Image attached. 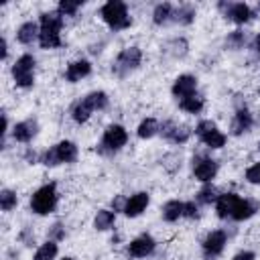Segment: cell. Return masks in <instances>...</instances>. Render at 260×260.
<instances>
[{"label": "cell", "mask_w": 260, "mask_h": 260, "mask_svg": "<svg viewBox=\"0 0 260 260\" xmlns=\"http://www.w3.org/2000/svg\"><path fill=\"white\" fill-rule=\"evenodd\" d=\"M61 26H63V14L59 10L43 12L41 14V32L39 43L43 49H57L61 45Z\"/></svg>", "instance_id": "obj_1"}, {"label": "cell", "mask_w": 260, "mask_h": 260, "mask_svg": "<svg viewBox=\"0 0 260 260\" xmlns=\"http://www.w3.org/2000/svg\"><path fill=\"white\" fill-rule=\"evenodd\" d=\"M100 14H102L104 22H106L112 30H124V28H128V26L132 24V20H130V16H128V8H126V4L120 2V0H110V2H106V4L102 6Z\"/></svg>", "instance_id": "obj_2"}, {"label": "cell", "mask_w": 260, "mask_h": 260, "mask_svg": "<svg viewBox=\"0 0 260 260\" xmlns=\"http://www.w3.org/2000/svg\"><path fill=\"white\" fill-rule=\"evenodd\" d=\"M57 205V191H55V183L43 185L41 189L35 191V195L30 197V209L39 215H47L55 209Z\"/></svg>", "instance_id": "obj_3"}, {"label": "cell", "mask_w": 260, "mask_h": 260, "mask_svg": "<svg viewBox=\"0 0 260 260\" xmlns=\"http://www.w3.org/2000/svg\"><path fill=\"white\" fill-rule=\"evenodd\" d=\"M140 61H142V51H140L138 47H126V49H122V51L118 53V57H116V61H114V65H112V71H114L116 75L124 77V75H128L130 71H134V69L140 65Z\"/></svg>", "instance_id": "obj_4"}, {"label": "cell", "mask_w": 260, "mask_h": 260, "mask_svg": "<svg viewBox=\"0 0 260 260\" xmlns=\"http://www.w3.org/2000/svg\"><path fill=\"white\" fill-rule=\"evenodd\" d=\"M12 77L18 87H30L35 83V57L28 53L18 57L12 65Z\"/></svg>", "instance_id": "obj_5"}, {"label": "cell", "mask_w": 260, "mask_h": 260, "mask_svg": "<svg viewBox=\"0 0 260 260\" xmlns=\"http://www.w3.org/2000/svg\"><path fill=\"white\" fill-rule=\"evenodd\" d=\"M128 140V132L124 130V126L120 124H112L106 128L104 132V138H102V144H100V152H116L120 150Z\"/></svg>", "instance_id": "obj_6"}, {"label": "cell", "mask_w": 260, "mask_h": 260, "mask_svg": "<svg viewBox=\"0 0 260 260\" xmlns=\"http://www.w3.org/2000/svg\"><path fill=\"white\" fill-rule=\"evenodd\" d=\"M195 134L201 138L203 144H207L209 148H221L225 144V134H221L217 130V126L211 120H201L195 128Z\"/></svg>", "instance_id": "obj_7"}, {"label": "cell", "mask_w": 260, "mask_h": 260, "mask_svg": "<svg viewBox=\"0 0 260 260\" xmlns=\"http://www.w3.org/2000/svg\"><path fill=\"white\" fill-rule=\"evenodd\" d=\"M217 8L225 14L228 20H232L236 24H244V22H248L254 16L252 10H250V6L244 4V2H219Z\"/></svg>", "instance_id": "obj_8"}, {"label": "cell", "mask_w": 260, "mask_h": 260, "mask_svg": "<svg viewBox=\"0 0 260 260\" xmlns=\"http://www.w3.org/2000/svg\"><path fill=\"white\" fill-rule=\"evenodd\" d=\"M154 240L150 238V236H146V234H142V236H138V238H134L130 244H128V254L132 256V258H144V256H148L152 250H154Z\"/></svg>", "instance_id": "obj_9"}, {"label": "cell", "mask_w": 260, "mask_h": 260, "mask_svg": "<svg viewBox=\"0 0 260 260\" xmlns=\"http://www.w3.org/2000/svg\"><path fill=\"white\" fill-rule=\"evenodd\" d=\"M160 132H162V136H165L167 140H171V142H175V144H183V142H187L189 136H191V130H189L187 126H179V124H175V122H165L162 128H160Z\"/></svg>", "instance_id": "obj_10"}, {"label": "cell", "mask_w": 260, "mask_h": 260, "mask_svg": "<svg viewBox=\"0 0 260 260\" xmlns=\"http://www.w3.org/2000/svg\"><path fill=\"white\" fill-rule=\"evenodd\" d=\"M223 246H225V232L221 230H215V232H209L207 238L203 240V252L205 256H217L223 252Z\"/></svg>", "instance_id": "obj_11"}, {"label": "cell", "mask_w": 260, "mask_h": 260, "mask_svg": "<svg viewBox=\"0 0 260 260\" xmlns=\"http://www.w3.org/2000/svg\"><path fill=\"white\" fill-rule=\"evenodd\" d=\"M195 89H197V79L193 75H179L175 79V83H173V95L181 98V100L193 95Z\"/></svg>", "instance_id": "obj_12"}, {"label": "cell", "mask_w": 260, "mask_h": 260, "mask_svg": "<svg viewBox=\"0 0 260 260\" xmlns=\"http://www.w3.org/2000/svg\"><path fill=\"white\" fill-rule=\"evenodd\" d=\"M193 173L201 183H209L217 173V162L213 158H199L193 165Z\"/></svg>", "instance_id": "obj_13"}, {"label": "cell", "mask_w": 260, "mask_h": 260, "mask_svg": "<svg viewBox=\"0 0 260 260\" xmlns=\"http://www.w3.org/2000/svg\"><path fill=\"white\" fill-rule=\"evenodd\" d=\"M148 201H150L148 193H144V191H140V193H134V195H132V197L126 201L124 213H126L128 217H138V215H140V213L146 209Z\"/></svg>", "instance_id": "obj_14"}, {"label": "cell", "mask_w": 260, "mask_h": 260, "mask_svg": "<svg viewBox=\"0 0 260 260\" xmlns=\"http://www.w3.org/2000/svg\"><path fill=\"white\" fill-rule=\"evenodd\" d=\"M250 128H252V116H250V112H248L246 108H238V112L234 114L232 126H230L232 134H234V136H240V134L248 132Z\"/></svg>", "instance_id": "obj_15"}, {"label": "cell", "mask_w": 260, "mask_h": 260, "mask_svg": "<svg viewBox=\"0 0 260 260\" xmlns=\"http://www.w3.org/2000/svg\"><path fill=\"white\" fill-rule=\"evenodd\" d=\"M238 199H240V197H238L236 193H223V195H219L217 201H215V211H217V215H219L221 219L232 217V211H234Z\"/></svg>", "instance_id": "obj_16"}, {"label": "cell", "mask_w": 260, "mask_h": 260, "mask_svg": "<svg viewBox=\"0 0 260 260\" xmlns=\"http://www.w3.org/2000/svg\"><path fill=\"white\" fill-rule=\"evenodd\" d=\"M35 134H37V122H35V120L18 122V124H14V128H12V136H14V140H18V142H28Z\"/></svg>", "instance_id": "obj_17"}, {"label": "cell", "mask_w": 260, "mask_h": 260, "mask_svg": "<svg viewBox=\"0 0 260 260\" xmlns=\"http://www.w3.org/2000/svg\"><path fill=\"white\" fill-rule=\"evenodd\" d=\"M89 71H91V63H89V61H85V59H79V61H73V63L67 67L65 77H67V81L75 83V81H79L81 77L89 75Z\"/></svg>", "instance_id": "obj_18"}, {"label": "cell", "mask_w": 260, "mask_h": 260, "mask_svg": "<svg viewBox=\"0 0 260 260\" xmlns=\"http://www.w3.org/2000/svg\"><path fill=\"white\" fill-rule=\"evenodd\" d=\"M256 213V205L254 203H250L248 199H238V203H236V207H234V211H232V219H236V221H244V219H248V217H252Z\"/></svg>", "instance_id": "obj_19"}, {"label": "cell", "mask_w": 260, "mask_h": 260, "mask_svg": "<svg viewBox=\"0 0 260 260\" xmlns=\"http://www.w3.org/2000/svg\"><path fill=\"white\" fill-rule=\"evenodd\" d=\"M39 32H41V26H37L35 22H24V24H20V28L16 30V39H18V43H22V45H30V43L39 37Z\"/></svg>", "instance_id": "obj_20"}, {"label": "cell", "mask_w": 260, "mask_h": 260, "mask_svg": "<svg viewBox=\"0 0 260 260\" xmlns=\"http://www.w3.org/2000/svg\"><path fill=\"white\" fill-rule=\"evenodd\" d=\"M173 14H175V8L169 2H162V4H156L154 12H152V20H154V24H167L173 20Z\"/></svg>", "instance_id": "obj_21"}, {"label": "cell", "mask_w": 260, "mask_h": 260, "mask_svg": "<svg viewBox=\"0 0 260 260\" xmlns=\"http://www.w3.org/2000/svg\"><path fill=\"white\" fill-rule=\"evenodd\" d=\"M57 146V154H59V160L61 162H73L77 158V146L69 140H61Z\"/></svg>", "instance_id": "obj_22"}, {"label": "cell", "mask_w": 260, "mask_h": 260, "mask_svg": "<svg viewBox=\"0 0 260 260\" xmlns=\"http://www.w3.org/2000/svg\"><path fill=\"white\" fill-rule=\"evenodd\" d=\"M83 102L91 112H95V110H104L108 106V95L104 91H91L83 98Z\"/></svg>", "instance_id": "obj_23"}, {"label": "cell", "mask_w": 260, "mask_h": 260, "mask_svg": "<svg viewBox=\"0 0 260 260\" xmlns=\"http://www.w3.org/2000/svg\"><path fill=\"white\" fill-rule=\"evenodd\" d=\"M183 215V203L181 201H167L162 205V219L165 221H177Z\"/></svg>", "instance_id": "obj_24"}, {"label": "cell", "mask_w": 260, "mask_h": 260, "mask_svg": "<svg viewBox=\"0 0 260 260\" xmlns=\"http://www.w3.org/2000/svg\"><path fill=\"white\" fill-rule=\"evenodd\" d=\"M114 221H116V215H114L112 211H108V209H100V211L95 213L93 225H95V230L104 232V230H110V228L114 225Z\"/></svg>", "instance_id": "obj_25"}, {"label": "cell", "mask_w": 260, "mask_h": 260, "mask_svg": "<svg viewBox=\"0 0 260 260\" xmlns=\"http://www.w3.org/2000/svg\"><path fill=\"white\" fill-rule=\"evenodd\" d=\"M179 106H181V110H185V112H189V114H199V112L203 110V98L197 95V93H193V95L181 100Z\"/></svg>", "instance_id": "obj_26"}, {"label": "cell", "mask_w": 260, "mask_h": 260, "mask_svg": "<svg viewBox=\"0 0 260 260\" xmlns=\"http://www.w3.org/2000/svg\"><path fill=\"white\" fill-rule=\"evenodd\" d=\"M158 132H160V126H158V122H156L154 118H146V120H142L140 126H138V136H140V138H152V136L158 134Z\"/></svg>", "instance_id": "obj_27"}, {"label": "cell", "mask_w": 260, "mask_h": 260, "mask_svg": "<svg viewBox=\"0 0 260 260\" xmlns=\"http://www.w3.org/2000/svg\"><path fill=\"white\" fill-rule=\"evenodd\" d=\"M193 16H195V10H193V6H189V4H183V6L175 8V14H173V22H179V24H189V22L193 20Z\"/></svg>", "instance_id": "obj_28"}, {"label": "cell", "mask_w": 260, "mask_h": 260, "mask_svg": "<svg viewBox=\"0 0 260 260\" xmlns=\"http://www.w3.org/2000/svg\"><path fill=\"white\" fill-rule=\"evenodd\" d=\"M165 53H169L173 57H183L187 53V41L185 39H171L165 45Z\"/></svg>", "instance_id": "obj_29"}, {"label": "cell", "mask_w": 260, "mask_h": 260, "mask_svg": "<svg viewBox=\"0 0 260 260\" xmlns=\"http://www.w3.org/2000/svg\"><path fill=\"white\" fill-rule=\"evenodd\" d=\"M57 256V244L53 240H47L37 252H35V260H53Z\"/></svg>", "instance_id": "obj_30"}, {"label": "cell", "mask_w": 260, "mask_h": 260, "mask_svg": "<svg viewBox=\"0 0 260 260\" xmlns=\"http://www.w3.org/2000/svg\"><path fill=\"white\" fill-rule=\"evenodd\" d=\"M217 197H219V193H217V189L213 187V185H205L199 193H197V203H203V205H209V203H213V201H217Z\"/></svg>", "instance_id": "obj_31"}, {"label": "cell", "mask_w": 260, "mask_h": 260, "mask_svg": "<svg viewBox=\"0 0 260 260\" xmlns=\"http://www.w3.org/2000/svg\"><path fill=\"white\" fill-rule=\"evenodd\" d=\"M0 207H2V211H10L12 207H16V193L10 189H2L0 191Z\"/></svg>", "instance_id": "obj_32"}, {"label": "cell", "mask_w": 260, "mask_h": 260, "mask_svg": "<svg viewBox=\"0 0 260 260\" xmlns=\"http://www.w3.org/2000/svg\"><path fill=\"white\" fill-rule=\"evenodd\" d=\"M244 43H246V35H244L242 30H234V32H230L228 39H225V47H228V49H242Z\"/></svg>", "instance_id": "obj_33"}, {"label": "cell", "mask_w": 260, "mask_h": 260, "mask_svg": "<svg viewBox=\"0 0 260 260\" xmlns=\"http://www.w3.org/2000/svg\"><path fill=\"white\" fill-rule=\"evenodd\" d=\"M89 116H91V110L85 106V102L81 100L75 108H73V120L77 122V124H83V122H87L89 120Z\"/></svg>", "instance_id": "obj_34"}, {"label": "cell", "mask_w": 260, "mask_h": 260, "mask_svg": "<svg viewBox=\"0 0 260 260\" xmlns=\"http://www.w3.org/2000/svg\"><path fill=\"white\" fill-rule=\"evenodd\" d=\"M81 6V2H69V0H61L59 2V6H57V10L61 12V14H65V16H73L75 12H77V8Z\"/></svg>", "instance_id": "obj_35"}, {"label": "cell", "mask_w": 260, "mask_h": 260, "mask_svg": "<svg viewBox=\"0 0 260 260\" xmlns=\"http://www.w3.org/2000/svg\"><path fill=\"white\" fill-rule=\"evenodd\" d=\"M41 162H43V165H47V167H55V165H59L61 160H59V154H57V146H53V148L45 150V152H43V156H41Z\"/></svg>", "instance_id": "obj_36"}, {"label": "cell", "mask_w": 260, "mask_h": 260, "mask_svg": "<svg viewBox=\"0 0 260 260\" xmlns=\"http://www.w3.org/2000/svg\"><path fill=\"white\" fill-rule=\"evenodd\" d=\"M246 179H248L250 183H254V185H260V162L252 165V167L246 171Z\"/></svg>", "instance_id": "obj_37"}, {"label": "cell", "mask_w": 260, "mask_h": 260, "mask_svg": "<svg viewBox=\"0 0 260 260\" xmlns=\"http://www.w3.org/2000/svg\"><path fill=\"white\" fill-rule=\"evenodd\" d=\"M183 215L189 217V219H197V217H199V209H197V205H195L193 201L183 203Z\"/></svg>", "instance_id": "obj_38"}, {"label": "cell", "mask_w": 260, "mask_h": 260, "mask_svg": "<svg viewBox=\"0 0 260 260\" xmlns=\"http://www.w3.org/2000/svg\"><path fill=\"white\" fill-rule=\"evenodd\" d=\"M49 236H51V240H53V242H55V240H61V238L65 236L63 225H61V223H55V225L49 230Z\"/></svg>", "instance_id": "obj_39"}, {"label": "cell", "mask_w": 260, "mask_h": 260, "mask_svg": "<svg viewBox=\"0 0 260 260\" xmlns=\"http://www.w3.org/2000/svg\"><path fill=\"white\" fill-rule=\"evenodd\" d=\"M126 201H128V199H124V195H116V199H112V207H114V211H124Z\"/></svg>", "instance_id": "obj_40"}, {"label": "cell", "mask_w": 260, "mask_h": 260, "mask_svg": "<svg viewBox=\"0 0 260 260\" xmlns=\"http://www.w3.org/2000/svg\"><path fill=\"white\" fill-rule=\"evenodd\" d=\"M256 256H254V252H240L234 260H254Z\"/></svg>", "instance_id": "obj_41"}, {"label": "cell", "mask_w": 260, "mask_h": 260, "mask_svg": "<svg viewBox=\"0 0 260 260\" xmlns=\"http://www.w3.org/2000/svg\"><path fill=\"white\" fill-rule=\"evenodd\" d=\"M8 55V45H6V39H2V59H6Z\"/></svg>", "instance_id": "obj_42"}, {"label": "cell", "mask_w": 260, "mask_h": 260, "mask_svg": "<svg viewBox=\"0 0 260 260\" xmlns=\"http://www.w3.org/2000/svg\"><path fill=\"white\" fill-rule=\"evenodd\" d=\"M254 49L256 51H260V32L256 35V39H254Z\"/></svg>", "instance_id": "obj_43"}, {"label": "cell", "mask_w": 260, "mask_h": 260, "mask_svg": "<svg viewBox=\"0 0 260 260\" xmlns=\"http://www.w3.org/2000/svg\"><path fill=\"white\" fill-rule=\"evenodd\" d=\"M63 260H73V258H63Z\"/></svg>", "instance_id": "obj_44"}, {"label": "cell", "mask_w": 260, "mask_h": 260, "mask_svg": "<svg viewBox=\"0 0 260 260\" xmlns=\"http://www.w3.org/2000/svg\"><path fill=\"white\" fill-rule=\"evenodd\" d=\"M258 10H260V2H258Z\"/></svg>", "instance_id": "obj_45"}, {"label": "cell", "mask_w": 260, "mask_h": 260, "mask_svg": "<svg viewBox=\"0 0 260 260\" xmlns=\"http://www.w3.org/2000/svg\"><path fill=\"white\" fill-rule=\"evenodd\" d=\"M258 148H260V144H258Z\"/></svg>", "instance_id": "obj_46"}]
</instances>
